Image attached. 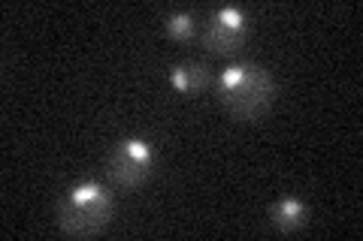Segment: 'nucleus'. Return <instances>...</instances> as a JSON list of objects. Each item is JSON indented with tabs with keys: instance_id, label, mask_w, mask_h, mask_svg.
Returning <instances> with one entry per match:
<instances>
[{
	"instance_id": "nucleus-1",
	"label": "nucleus",
	"mask_w": 363,
	"mask_h": 241,
	"mask_svg": "<svg viewBox=\"0 0 363 241\" xmlns=\"http://www.w3.org/2000/svg\"><path fill=\"white\" fill-rule=\"evenodd\" d=\"M215 94H218L221 106L230 112V118L236 121H257L260 114H267V109L276 100V78L267 66L240 61L224 66L215 78Z\"/></svg>"
},
{
	"instance_id": "nucleus-2",
	"label": "nucleus",
	"mask_w": 363,
	"mask_h": 241,
	"mask_svg": "<svg viewBox=\"0 0 363 241\" xmlns=\"http://www.w3.org/2000/svg\"><path fill=\"white\" fill-rule=\"evenodd\" d=\"M112 211H116L112 193L104 184H97V181H82V184H73L58 199L55 221H58V229L64 235L91 238L109 226Z\"/></svg>"
},
{
	"instance_id": "nucleus-3",
	"label": "nucleus",
	"mask_w": 363,
	"mask_h": 241,
	"mask_svg": "<svg viewBox=\"0 0 363 241\" xmlns=\"http://www.w3.org/2000/svg\"><path fill=\"white\" fill-rule=\"evenodd\" d=\"M155 166V151L145 139H121L118 145H112V151L106 154V175L116 187L133 190L149 181Z\"/></svg>"
},
{
	"instance_id": "nucleus-4",
	"label": "nucleus",
	"mask_w": 363,
	"mask_h": 241,
	"mask_svg": "<svg viewBox=\"0 0 363 241\" xmlns=\"http://www.w3.org/2000/svg\"><path fill=\"white\" fill-rule=\"evenodd\" d=\"M248 40V16L236 6H221L206 18L203 45L212 54H236Z\"/></svg>"
},
{
	"instance_id": "nucleus-5",
	"label": "nucleus",
	"mask_w": 363,
	"mask_h": 241,
	"mask_svg": "<svg viewBox=\"0 0 363 241\" xmlns=\"http://www.w3.org/2000/svg\"><path fill=\"white\" fill-rule=\"evenodd\" d=\"M212 82V70L206 64H197V61H191V64H179L169 70V85L176 88V94L182 97H197L203 94V90L209 88Z\"/></svg>"
},
{
	"instance_id": "nucleus-6",
	"label": "nucleus",
	"mask_w": 363,
	"mask_h": 241,
	"mask_svg": "<svg viewBox=\"0 0 363 241\" xmlns=\"http://www.w3.org/2000/svg\"><path fill=\"white\" fill-rule=\"evenodd\" d=\"M269 221L276 229H281V233H294V229L306 226L309 208H306L300 199H279V202L269 205Z\"/></svg>"
},
{
	"instance_id": "nucleus-7",
	"label": "nucleus",
	"mask_w": 363,
	"mask_h": 241,
	"mask_svg": "<svg viewBox=\"0 0 363 241\" xmlns=\"http://www.w3.org/2000/svg\"><path fill=\"white\" fill-rule=\"evenodd\" d=\"M194 28H197V18L191 13H173V16H167V21H164L167 37L176 40V42H188L191 37H194Z\"/></svg>"
}]
</instances>
